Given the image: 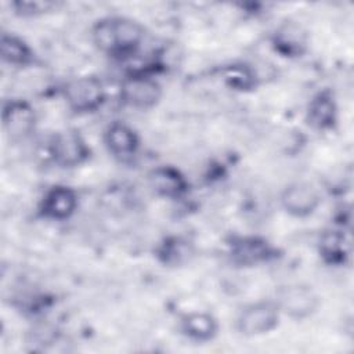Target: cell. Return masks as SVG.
I'll use <instances>...</instances> for the list:
<instances>
[{
    "mask_svg": "<svg viewBox=\"0 0 354 354\" xmlns=\"http://www.w3.org/2000/svg\"><path fill=\"white\" fill-rule=\"evenodd\" d=\"M151 191L163 199L177 201L189 191V183L185 174L173 165H158L147 176Z\"/></svg>",
    "mask_w": 354,
    "mask_h": 354,
    "instance_id": "obj_12",
    "label": "cell"
},
{
    "mask_svg": "<svg viewBox=\"0 0 354 354\" xmlns=\"http://www.w3.org/2000/svg\"><path fill=\"white\" fill-rule=\"evenodd\" d=\"M77 207V192L66 184H54L43 194L37 205V214L47 221H66Z\"/></svg>",
    "mask_w": 354,
    "mask_h": 354,
    "instance_id": "obj_10",
    "label": "cell"
},
{
    "mask_svg": "<svg viewBox=\"0 0 354 354\" xmlns=\"http://www.w3.org/2000/svg\"><path fill=\"white\" fill-rule=\"evenodd\" d=\"M227 253L238 267H256L275 260L278 249L259 235H232L227 241Z\"/></svg>",
    "mask_w": 354,
    "mask_h": 354,
    "instance_id": "obj_7",
    "label": "cell"
},
{
    "mask_svg": "<svg viewBox=\"0 0 354 354\" xmlns=\"http://www.w3.org/2000/svg\"><path fill=\"white\" fill-rule=\"evenodd\" d=\"M281 313L272 300H257L246 304L235 318V330L245 337L264 336L275 330Z\"/></svg>",
    "mask_w": 354,
    "mask_h": 354,
    "instance_id": "obj_6",
    "label": "cell"
},
{
    "mask_svg": "<svg viewBox=\"0 0 354 354\" xmlns=\"http://www.w3.org/2000/svg\"><path fill=\"white\" fill-rule=\"evenodd\" d=\"M270 43L272 50L281 57L300 58L308 50L310 36L301 24L286 19L272 30Z\"/></svg>",
    "mask_w": 354,
    "mask_h": 354,
    "instance_id": "obj_11",
    "label": "cell"
},
{
    "mask_svg": "<svg viewBox=\"0 0 354 354\" xmlns=\"http://www.w3.org/2000/svg\"><path fill=\"white\" fill-rule=\"evenodd\" d=\"M102 142L113 158L127 160L138 152L141 140L133 126L123 120H112L104 129Z\"/></svg>",
    "mask_w": 354,
    "mask_h": 354,
    "instance_id": "obj_13",
    "label": "cell"
},
{
    "mask_svg": "<svg viewBox=\"0 0 354 354\" xmlns=\"http://www.w3.org/2000/svg\"><path fill=\"white\" fill-rule=\"evenodd\" d=\"M192 242L181 235L165 236L155 248L156 260L165 267H180L194 256Z\"/></svg>",
    "mask_w": 354,
    "mask_h": 354,
    "instance_id": "obj_17",
    "label": "cell"
},
{
    "mask_svg": "<svg viewBox=\"0 0 354 354\" xmlns=\"http://www.w3.org/2000/svg\"><path fill=\"white\" fill-rule=\"evenodd\" d=\"M274 301L281 315L293 321H304L313 317L321 306V299L314 288L303 282L281 286L277 290Z\"/></svg>",
    "mask_w": 354,
    "mask_h": 354,
    "instance_id": "obj_5",
    "label": "cell"
},
{
    "mask_svg": "<svg viewBox=\"0 0 354 354\" xmlns=\"http://www.w3.org/2000/svg\"><path fill=\"white\" fill-rule=\"evenodd\" d=\"M306 123L317 131H330L339 120V106L332 90L322 88L315 93L306 106Z\"/></svg>",
    "mask_w": 354,
    "mask_h": 354,
    "instance_id": "obj_14",
    "label": "cell"
},
{
    "mask_svg": "<svg viewBox=\"0 0 354 354\" xmlns=\"http://www.w3.org/2000/svg\"><path fill=\"white\" fill-rule=\"evenodd\" d=\"M10 8L17 17L36 18L51 12L54 8H57V3L50 0H17L10 3Z\"/></svg>",
    "mask_w": 354,
    "mask_h": 354,
    "instance_id": "obj_20",
    "label": "cell"
},
{
    "mask_svg": "<svg viewBox=\"0 0 354 354\" xmlns=\"http://www.w3.org/2000/svg\"><path fill=\"white\" fill-rule=\"evenodd\" d=\"M50 160L61 169H75L91 156V148L76 129L55 131L47 145Z\"/></svg>",
    "mask_w": 354,
    "mask_h": 354,
    "instance_id": "obj_4",
    "label": "cell"
},
{
    "mask_svg": "<svg viewBox=\"0 0 354 354\" xmlns=\"http://www.w3.org/2000/svg\"><path fill=\"white\" fill-rule=\"evenodd\" d=\"M0 58L14 68H26L35 64V50L15 33L3 32L0 35Z\"/></svg>",
    "mask_w": 354,
    "mask_h": 354,
    "instance_id": "obj_18",
    "label": "cell"
},
{
    "mask_svg": "<svg viewBox=\"0 0 354 354\" xmlns=\"http://www.w3.org/2000/svg\"><path fill=\"white\" fill-rule=\"evenodd\" d=\"M322 196L308 181H292L279 194L281 209L293 218L311 217L321 206Z\"/></svg>",
    "mask_w": 354,
    "mask_h": 354,
    "instance_id": "obj_9",
    "label": "cell"
},
{
    "mask_svg": "<svg viewBox=\"0 0 354 354\" xmlns=\"http://www.w3.org/2000/svg\"><path fill=\"white\" fill-rule=\"evenodd\" d=\"M221 77L224 84L235 91H250L259 84V77L253 66L243 62L224 66L221 69Z\"/></svg>",
    "mask_w": 354,
    "mask_h": 354,
    "instance_id": "obj_19",
    "label": "cell"
},
{
    "mask_svg": "<svg viewBox=\"0 0 354 354\" xmlns=\"http://www.w3.org/2000/svg\"><path fill=\"white\" fill-rule=\"evenodd\" d=\"M1 124L4 134L10 141H25L36 130V109L28 100L10 98L3 102Z\"/></svg>",
    "mask_w": 354,
    "mask_h": 354,
    "instance_id": "obj_8",
    "label": "cell"
},
{
    "mask_svg": "<svg viewBox=\"0 0 354 354\" xmlns=\"http://www.w3.org/2000/svg\"><path fill=\"white\" fill-rule=\"evenodd\" d=\"M220 330L218 319L209 311L194 310L184 313L178 319V332L194 343L213 342Z\"/></svg>",
    "mask_w": 354,
    "mask_h": 354,
    "instance_id": "obj_16",
    "label": "cell"
},
{
    "mask_svg": "<svg viewBox=\"0 0 354 354\" xmlns=\"http://www.w3.org/2000/svg\"><path fill=\"white\" fill-rule=\"evenodd\" d=\"M318 256L329 267L346 266L351 257V239L342 228H328L317 242Z\"/></svg>",
    "mask_w": 354,
    "mask_h": 354,
    "instance_id": "obj_15",
    "label": "cell"
},
{
    "mask_svg": "<svg viewBox=\"0 0 354 354\" xmlns=\"http://www.w3.org/2000/svg\"><path fill=\"white\" fill-rule=\"evenodd\" d=\"M90 37L100 53L126 59L140 51L145 40V28L130 17L106 15L91 25Z\"/></svg>",
    "mask_w": 354,
    "mask_h": 354,
    "instance_id": "obj_1",
    "label": "cell"
},
{
    "mask_svg": "<svg viewBox=\"0 0 354 354\" xmlns=\"http://www.w3.org/2000/svg\"><path fill=\"white\" fill-rule=\"evenodd\" d=\"M162 97V84L145 71L130 72L119 86L120 102L131 109L149 111L160 102Z\"/></svg>",
    "mask_w": 354,
    "mask_h": 354,
    "instance_id": "obj_3",
    "label": "cell"
},
{
    "mask_svg": "<svg viewBox=\"0 0 354 354\" xmlns=\"http://www.w3.org/2000/svg\"><path fill=\"white\" fill-rule=\"evenodd\" d=\"M61 95L66 106L77 115L97 112L106 101V90L102 80L94 75H83L68 80Z\"/></svg>",
    "mask_w": 354,
    "mask_h": 354,
    "instance_id": "obj_2",
    "label": "cell"
}]
</instances>
